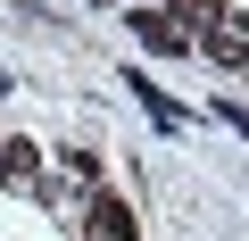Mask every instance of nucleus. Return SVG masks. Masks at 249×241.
Segmentation results:
<instances>
[{"label": "nucleus", "instance_id": "nucleus-1", "mask_svg": "<svg viewBox=\"0 0 249 241\" xmlns=\"http://www.w3.org/2000/svg\"><path fill=\"white\" fill-rule=\"evenodd\" d=\"M83 233H91V241H133V208H124L116 191H100L91 216H83Z\"/></svg>", "mask_w": 249, "mask_h": 241}, {"label": "nucleus", "instance_id": "nucleus-2", "mask_svg": "<svg viewBox=\"0 0 249 241\" xmlns=\"http://www.w3.org/2000/svg\"><path fill=\"white\" fill-rule=\"evenodd\" d=\"M124 25H133V34H142L150 50H191V34H183V25L166 17V9H133V17H124Z\"/></svg>", "mask_w": 249, "mask_h": 241}, {"label": "nucleus", "instance_id": "nucleus-3", "mask_svg": "<svg viewBox=\"0 0 249 241\" xmlns=\"http://www.w3.org/2000/svg\"><path fill=\"white\" fill-rule=\"evenodd\" d=\"M124 92H133V100H142V108L158 116V125H183V116H175V100H166V92H158L150 75H124Z\"/></svg>", "mask_w": 249, "mask_h": 241}, {"label": "nucleus", "instance_id": "nucleus-4", "mask_svg": "<svg viewBox=\"0 0 249 241\" xmlns=\"http://www.w3.org/2000/svg\"><path fill=\"white\" fill-rule=\"evenodd\" d=\"M34 167H42L34 142H9V150H0V175H34Z\"/></svg>", "mask_w": 249, "mask_h": 241}]
</instances>
